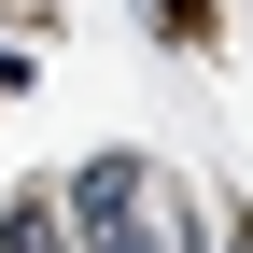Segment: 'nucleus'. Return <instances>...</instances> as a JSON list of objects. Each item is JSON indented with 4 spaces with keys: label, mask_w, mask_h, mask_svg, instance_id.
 Wrapping results in <instances>:
<instances>
[{
    "label": "nucleus",
    "mask_w": 253,
    "mask_h": 253,
    "mask_svg": "<svg viewBox=\"0 0 253 253\" xmlns=\"http://www.w3.org/2000/svg\"><path fill=\"white\" fill-rule=\"evenodd\" d=\"M169 14H183V28H197V0H169Z\"/></svg>",
    "instance_id": "nucleus-5"
},
{
    "label": "nucleus",
    "mask_w": 253,
    "mask_h": 253,
    "mask_svg": "<svg viewBox=\"0 0 253 253\" xmlns=\"http://www.w3.org/2000/svg\"><path fill=\"white\" fill-rule=\"evenodd\" d=\"M225 253H253V211H239V225H225Z\"/></svg>",
    "instance_id": "nucleus-4"
},
{
    "label": "nucleus",
    "mask_w": 253,
    "mask_h": 253,
    "mask_svg": "<svg viewBox=\"0 0 253 253\" xmlns=\"http://www.w3.org/2000/svg\"><path fill=\"white\" fill-rule=\"evenodd\" d=\"M99 253H169V239H141V225H113V239H99Z\"/></svg>",
    "instance_id": "nucleus-3"
},
{
    "label": "nucleus",
    "mask_w": 253,
    "mask_h": 253,
    "mask_svg": "<svg viewBox=\"0 0 253 253\" xmlns=\"http://www.w3.org/2000/svg\"><path fill=\"white\" fill-rule=\"evenodd\" d=\"M0 253H56V197H14V225H0Z\"/></svg>",
    "instance_id": "nucleus-2"
},
{
    "label": "nucleus",
    "mask_w": 253,
    "mask_h": 253,
    "mask_svg": "<svg viewBox=\"0 0 253 253\" xmlns=\"http://www.w3.org/2000/svg\"><path fill=\"white\" fill-rule=\"evenodd\" d=\"M71 225H84V239L141 225V155H84V169H71Z\"/></svg>",
    "instance_id": "nucleus-1"
}]
</instances>
